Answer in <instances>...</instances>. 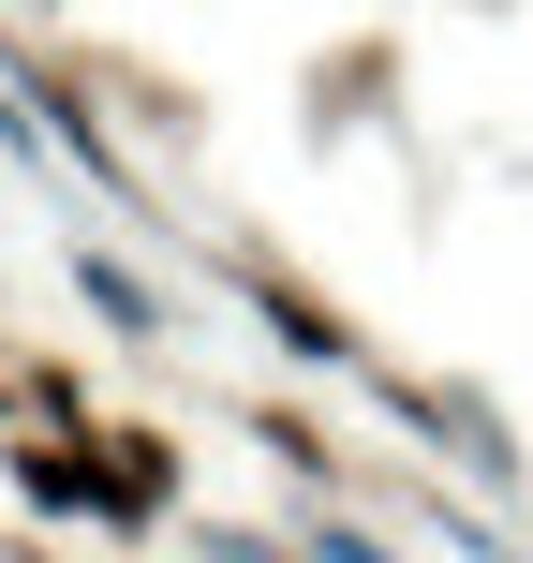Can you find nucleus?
I'll list each match as a JSON object with an SVG mask.
<instances>
[{
    "label": "nucleus",
    "mask_w": 533,
    "mask_h": 563,
    "mask_svg": "<svg viewBox=\"0 0 533 563\" xmlns=\"http://www.w3.org/2000/svg\"><path fill=\"white\" fill-rule=\"evenodd\" d=\"M164 489H178V445H164V430H119V445H89V505H104V519H148Z\"/></svg>",
    "instance_id": "nucleus-1"
},
{
    "label": "nucleus",
    "mask_w": 533,
    "mask_h": 563,
    "mask_svg": "<svg viewBox=\"0 0 533 563\" xmlns=\"http://www.w3.org/2000/svg\"><path fill=\"white\" fill-rule=\"evenodd\" d=\"M15 489H30V505H89V445H30Z\"/></svg>",
    "instance_id": "nucleus-2"
}]
</instances>
